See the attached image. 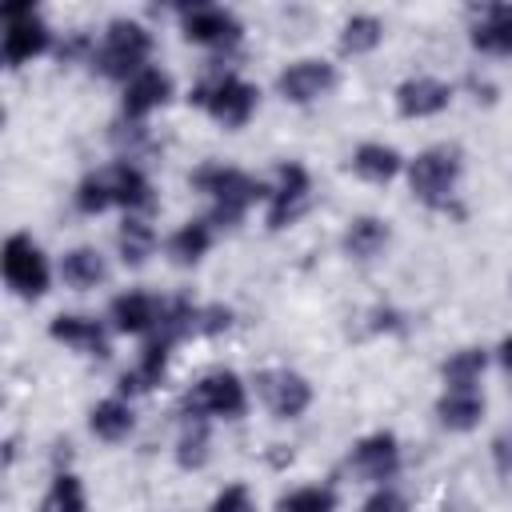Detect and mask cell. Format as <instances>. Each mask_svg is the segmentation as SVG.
Listing matches in <instances>:
<instances>
[{"instance_id": "obj_1", "label": "cell", "mask_w": 512, "mask_h": 512, "mask_svg": "<svg viewBox=\"0 0 512 512\" xmlns=\"http://www.w3.org/2000/svg\"><path fill=\"white\" fill-rule=\"evenodd\" d=\"M192 184L212 196V224H240L248 204L256 196H268V188L260 180H252L240 168H224V164H204L192 172Z\"/></svg>"}, {"instance_id": "obj_2", "label": "cell", "mask_w": 512, "mask_h": 512, "mask_svg": "<svg viewBox=\"0 0 512 512\" xmlns=\"http://www.w3.org/2000/svg\"><path fill=\"white\" fill-rule=\"evenodd\" d=\"M148 56H152V32L136 20H112L100 48L92 52V64L96 72H104L108 80H132L136 72L148 68Z\"/></svg>"}, {"instance_id": "obj_3", "label": "cell", "mask_w": 512, "mask_h": 512, "mask_svg": "<svg viewBox=\"0 0 512 512\" xmlns=\"http://www.w3.org/2000/svg\"><path fill=\"white\" fill-rule=\"evenodd\" d=\"M456 180H460V152L448 148V144H432V148H424V152L408 164L412 196H416L420 204H428V208H448Z\"/></svg>"}, {"instance_id": "obj_4", "label": "cell", "mask_w": 512, "mask_h": 512, "mask_svg": "<svg viewBox=\"0 0 512 512\" xmlns=\"http://www.w3.org/2000/svg\"><path fill=\"white\" fill-rule=\"evenodd\" d=\"M244 408H248V392H244V384H240L236 372H208L180 400V412L184 416H196V420H204V416L236 420V416H244Z\"/></svg>"}, {"instance_id": "obj_5", "label": "cell", "mask_w": 512, "mask_h": 512, "mask_svg": "<svg viewBox=\"0 0 512 512\" xmlns=\"http://www.w3.org/2000/svg\"><path fill=\"white\" fill-rule=\"evenodd\" d=\"M192 100H196L200 108H208V116L220 120L224 128H240V124H248V116H252V108H256V88H252L248 80L224 72V76H212V80L196 84Z\"/></svg>"}, {"instance_id": "obj_6", "label": "cell", "mask_w": 512, "mask_h": 512, "mask_svg": "<svg viewBox=\"0 0 512 512\" xmlns=\"http://www.w3.org/2000/svg\"><path fill=\"white\" fill-rule=\"evenodd\" d=\"M4 280H8V288L16 296H28V300H36V296L48 292V260L32 244V236L12 232L4 240Z\"/></svg>"}, {"instance_id": "obj_7", "label": "cell", "mask_w": 512, "mask_h": 512, "mask_svg": "<svg viewBox=\"0 0 512 512\" xmlns=\"http://www.w3.org/2000/svg\"><path fill=\"white\" fill-rule=\"evenodd\" d=\"M4 60L8 64H24L40 52H48L52 44V32L48 24L36 16V8L24 0V4H4Z\"/></svg>"}, {"instance_id": "obj_8", "label": "cell", "mask_w": 512, "mask_h": 512, "mask_svg": "<svg viewBox=\"0 0 512 512\" xmlns=\"http://www.w3.org/2000/svg\"><path fill=\"white\" fill-rule=\"evenodd\" d=\"M256 392L264 396V404L280 420H296L312 404V384L300 372H292V368H264L256 376Z\"/></svg>"}, {"instance_id": "obj_9", "label": "cell", "mask_w": 512, "mask_h": 512, "mask_svg": "<svg viewBox=\"0 0 512 512\" xmlns=\"http://www.w3.org/2000/svg\"><path fill=\"white\" fill-rule=\"evenodd\" d=\"M184 36L204 48H232L240 40V20L220 4H188L180 12Z\"/></svg>"}, {"instance_id": "obj_10", "label": "cell", "mask_w": 512, "mask_h": 512, "mask_svg": "<svg viewBox=\"0 0 512 512\" xmlns=\"http://www.w3.org/2000/svg\"><path fill=\"white\" fill-rule=\"evenodd\" d=\"M332 84H336V68H332L328 60H316V56L296 60V64H288V68L276 76L280 96L292 100V104H312V100H320Z\"/></svg>"}, {"instance_id": "obj_11", "label": "cell", "mask_w": 512, "mask_h": 512, "mask_svg": "<svg viewBox=\"0 0 512 512\" xmlns=\"http://www.w3.org/2000/svg\"><path fill=\"white\" fill-rule=\"evenodd\" d=\"M308 200V172L300 164L276 168V188H268V228H284L300 216Z\"/></svg>"}, {"instance_id": "obj_12", "label": "cell", "mask_w": 512, "mask_h": 512, "mask_svg": "<svg viewBox=\"0 0 512 512\" xmlns=\"http://www.w3.org/2000/svg\"><path fill=\"white\" fill-rule=\"evenodd\" d=\"M452 100V88L436 76H412L396 88V112L408 116V120H424V116H436L444 112Z\"/></svg>"}, {"instance_id": "obj_13", "label": "cell", "mask_w": 512, "mask_h": 512, "mask_svg": "<svg viewBox=\"0 0 512 512\" xmlns=\"http://www.w3.org/2000/svg\"><path fill=\"white\" fill-rule=\"evenodd\" d=\"M400 468V444L392 432H372L352 448V472L364 480H392Z\"/></svg>"}, {"instance_id": "obj_14", "label": "cell", "mask_w": 512, "mask_h": 512, "mask_svg": "<svg viewBox=\"0 0 512 512\" xmlns=\"http://www.w3.org/2000/svg\"><path fill=\"white\" fill-rule=\"evenodd\" d=\"M172 96V76L160 68H144L124 84V116L128 120H144L152 108H160Z\"/></svg>"}, {"instance_id": "obj_15", "label": "cell", "mask_w": 512, "mask_h": 512, "mask_svg": "<svg viewBox=\"0 0 512 512\" xmlns=\"http://www.w3.org/2000/svg\"><path fill=\"white\" fill-rule=\"evenodd\" d=\"M160 308H164V304H160L156 296H148V292H124V296L112 300L108 320H112L116 332L140 336V332H148V328L160 324Z\"/></svg>"}, {"instance_id": "obj_16", "label": "cell", "mask_w": 512, "mask_h": 512, "mask_svg": "<svg viewBox=\"0 0 512 512\" xmlns=\"http://www.w3.org/2000/svg\"><path fill=\"white\" fill-rule=\"evenodd\" d=\"M104 180H108L112 204H120V208H128V212H136V208H148V204H152V184H148V176H144L136 164H128V160H120V164L104 168Z\"/></svg>"}, {"instance_id": "obj_17", "label": "cell", "mask_w": 512, "mask_h": 512, "mask_svg": "<svg viewBox=\"0 0 512 512\" xmlns=\"http://www.w3.org/2000/svg\"><path fill=\"white\" fill-rule=\"evenodd\" d=\"M48 336H52V340H64V344H72V348H80V352H88V356H108L104 328H100V320H92V316H72V312H64V316H56V320L48 324Z\"/></svg>"}, {"instance_id": "obj_18", "label": "cell", "mask_w": 512, "mask_h": 512, "mask_svg": "<svg viewBox=\"0 0 512 512\" xmlns=\"http://www.w3.org/2000/svg\"><path fill=\"white\" fill-rule=\"evenodd\" d=\"M472 44L480 52L508 56L512 52V4H488L480 20L472 24Z\"/></svg>"}, {"instance_id": "obj_19", "label": "cell", "mask_w": 512, "mask_h": 512, "mask_svg": "<svg viewBox=\"0 0 512 512\" xmlns=\"http://www.w3.org/2000/svg\"><path fill=\"white\" fill-rule=\"evenodd\" d=\"M436 416H440L444 428L468 432V428H476L480 416H484V396H480L476 388H448V392L436 400Z\"/></svg>"}, {"instance_id": "obj_20", "label": "cell", "mask_w": 512, "mask_h": 512, "mask_svg": "<svg viewBox=\"0 0 512 512\" xmlns=\"http://www.w3.org/2000/svg\"><path fill=\"white\" fill-rule=\"evenodd\" d=\"M400 168H404V160H400V152H396L392 144H376V140H368V144H360V148L352 152V172H356L360 180L388 184Z\"/></svg>"}, {"instance_id": "obj_21", "label": "cell", "mask_w": 512, "mask_h": 512, "mask_svg": "<svg viewBox=\"0 0 512 512\" xmlns=\"http://www.w3.org/2000/svg\"><path fill=\"white\" fill-rule=\"evenodd\" d=\"M168 340H148L144 344V352H140V360H136V368L132 372H124L120 376V392H148L152 384H160L164 380V372H168Z\"/></svg>"}, {"instance_id": "obj_22", "label": "cell", "mask_w": 512, "mask_h": 512, "mask_svg": "<svg viewBox=\"0 0 512 512\" xmlns=\"http://www.w3.org/2000/svg\"><path fill=\"white\" fill-rule=\"evenodd\" d=\"M388 224L380 220V216H356V220H348V228H344V252L348 256H356V260H372L384 244H388Z\"/></svg>"}, {"instance_id": "obj_23", "label": "cell", "mask_w": 512, "mask_h": 512, "mask_svg": "<svg viewBox=\"0 0 512 512\" xmlns=\"http://www.w3.org/2000/svg\"><path fill=\"white\" fill-rule=\"evenodd\" d=\"M60 276H64L68 288L84 292V288H96V284L108 276V264H104V256H100L96 248H72V252H64V260H60Z\"/></svg>"}, {"instance_id": "obj_24", "label": "cell", "mask_w": 512, "mask_h": 512, "mask_svg": "<svg viewBox=\"0 0 512 512\" xmlns=\"http://www.w3.org/2000/svg\"><path fill=\"white\" fill-rule=\"evenodd\" d=\"M212 248V224L208 220H188L168 236V256L176 264H196Z\"/></svg>"}, {"instance_id": "obj_25", "label": "cell", "mask_w": 512, "mask_h": 512, "mask_svg": "<svg viewBox=\"0 0 512 512\" xmlns=\"http://www.w3.org/2000/svg\"><path fill=\"white\" fill-rule=\"evenodd\" d=\"M88 428H92L100 440L116 444V440H124V436L132 432V408H128L124 400H100V404L88 412Z\"/></svg>"}, {"instance_id": "obj_26", "label": "cell", "mask_w": 512, "mask_h": 512, "mask_svg": "<svg viewBox=\"0 0 512 512\" xmlns=\"http://www.w3.org/2000/svg\"><path fill=\"white\" fill-rule=\"evenodd\" d=\"M380 40H384V24H380L376 16H368V12L348 16L344 28H340V52H348V56H364V52H372Z\"/></svg>"}, {"instance_id": "obj_27", "label": "cell", "mask_w": 512, "mask_h": 512, "mask_svg": "<svg viewBox=\"0 0 512 512\" xmlns=\"http://www.w3.org/2000/svg\"><path fill=\"white\" fill-rule=\"evenodd\" d=\"M116 248H120V260L124 264H144L152 256V248H156L152 224H144L140 216H128L120 224V232H116Z\"/></svg>"}, {"instance_id": "obj_28", "label": "cell", "mask_w": 512, "mask_h": 512, "mask_svg": "<svg viewBox=\"0 0 512 512\" xmlns=\"http://www.w3.org/2000/svg\"><path fill=\"white\" fill-rule=\"evenodd\" d=\"M484 364H488L484 348H460V352H452L444 360V384L448 388H476Z\"/></svg>"}, {"instance_id": "obj_29", "label": "cell", "mask_w": 512, "mask_h": 512, "mask_svg": "<svg viewBox=\"0 0 512 512\" xmlns=\"http://www.w3.org/2000/svg\"><path fill=\"white\" fill-rule=\"evenodd\" d=\"M40 512H88L84 484L72 472H56L52 476V488H48V496L40 504Z\"/></svg>"}, {"instance_id": "obj_30", "label": "cell", "mask_w": 512, "mask_h": 512, "mask_svg": "<svg viewBox=\"0 0 512 512\" xmlns=\"http://www.w3.org/2000/svg\"><path fill=\"white\" fill-rule=\"evenodd\" d=\"M280 512H336V492L324 484H304L280 496Z\"/></svg>"}, {"instance_id": "obj_31", "label": "cell", "mask_w": 512, "mask_h": 512, "mask_svg": "<svg viewBox=\"0 0 512 512\" xmlns=\"http://www.w3.org/2000/svg\"><path fill=\"white\" fill-rule=\"evenodd\" d=\"M108 204H112V192H108L104 172L84 176V180H80V188H76V208H80V212H88V216H96V212H104Z\"/></svg>"}, {"instance_id": "obj_32", "label": "cell", "mask_w": 512, "mask_h": 512, "mask_svg": "<svg viewBox=\"0 0 512 512\" xmlns=\"http://www.w3.org/2000/svg\"><path fill=\"white\" fill-rule=\"evenodd\" d=\"M176 460H180V468H200L208 460V432H204V424L188 428L176 440Z\"/></svg>"}, {"instance_id": "obj_33", "label": "cell", "mask_w": 512, "mask_h": 512, "mask_svg": "<svg viewBox=\"0 0 512 512\" xmlns=\"http://www.w3.org/2000/svg\"><path fill=\"white\" fill-rule=\"evenodd\" d=\"M208 512H256L252 508V496H248V488L244 484H228L216 500H212V508Z\"/></svg>"}, {"instance_id": "obj_34", "label": "cell", "mask_w": 512, "mask_h": 512, "mask_svg": "<svg viewBox=\"0 0 512 512\" xmlns=\"http://www.w3.org/2000/svg\"><path fill=\"white\" fill-rule=\"evenodd\" d=\"M228 324H232V308H224V304H208V308H200V316H196V332H204V336L228 332Z\"/></svg>"}, {"instance_id": "obj_35", "label": "cell", "mask_w": 512, "mask_h": 512, "mask_svg": "<svg viewBox=\"0 0 512 512\" xmlns=\"http://www.w3.org/2000/svg\"><path fill=\"white\" fill-rule=\"evenodd\" d=\"M360 512H408V500L396 492V488H388V484H380L368 500H364V508Z\"/></svg>"}, {"instance_id": "obj_36", "label": "cell", "mask_w": 512, "mask_h": 512, "mask_svg": "<svg viewBox=\"0 0 512 512\" xmlns=\"http://www.w3.org/2000/svg\"><path fill=\"white\" fill-rule=\"evenodd\" d=\"M492 460H496V468L504 476H512V432H504V436L492 440Z\"/></svg>"}, {"instance_id": "obj_37", "label": "cell", "mask_w": 512, "mask_h": 512, "mask_svg": "<svg viewBox=\"0 0 512 512\" xmlns=\"http://www.w3.org/2000/svg\"><path fill=\"white\" fill-rule=\"evenodd\" d=\"M500 364L512 372V336H504V344H500Z\"/></svg>"}]
</instances>
